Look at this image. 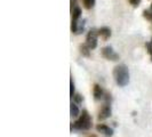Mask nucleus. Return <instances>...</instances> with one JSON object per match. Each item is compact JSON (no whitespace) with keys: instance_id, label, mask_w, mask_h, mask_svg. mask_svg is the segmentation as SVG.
Returning a JSON list of instances; mask_svg holds the SVG:
<instances>
[{"instance_id":"nucleus-1","label":"nucleus","mask_w":152,"mask_h":137,"mask_svg":"<svg viewBox=\"0 0 152 137\" xmlns=\"http://www.w3.org/2000/svg\"><path fill=\"white\" fill-rule=\"evenodd\" d=\"M113 77L118 86H120V87L127 86L128 82H129V71H128V68L126 65H124V64L117 65L113 68Z\"/></svg>"},{"instance_id":"nucleus-2","label":"nucleus","mask_w":152,"mask_h":137,"mask_svg":"<svg viewBox=\"0 0 152 137\" xmlns=\"http://www.w3.org/2000/svg\"><path fill=\"white\" fill-rule=\"evenodd\" d=\"M72 128L77 130H89L91 128V118L86 110L83 111L79 119L72 123Z\"/></svg>"},{"instance_id":"nucleus-3","label":"nucleus","mask_w":152,"mask_h":137,"mask_svg":"<svg viewBox=\"0 0 152 137\" xmlns=\"http://www.w3.org/2000/svg\"><path fill=\"white\" fill-rule=\"evenodd\" d=\"M97 36H99V30H96V29H91L87 33L86 44L91 49H95L97 47Z\"/></svg>"},{"instance_id":"nucleus-4","label":"nucleus","mask_w":152,"mask_h":137,"mask_svg":"<svg viewBox=\"0 0 152 137\" xmlns=\"http://www.w3.org/2000/svg\"><path fill=\"white\" fill-rule=\"evenodd\" d=\"M102 55H103L104 58H107L109 61H118L119 60V55L115 53L113 48L110 47V46H107L102 49Z\"/></svg>"},{"instance_id":"nucleus-5","label":"nucleus","mask_w":152,"mask_h":137,"mask_svg":"<svg viewBox=\"0 0 152 137\" xmlns=\"http://www.w3.org/2000/svg\"><path fill=\"white\" fill-rule=\"evenodd\" d=\"M111 113H112V110H111L110 103H104V105L102 106L99 113V120H105L107 118H110Z\"/></svg>"},{"instance_id":"nucleus-6","label":"nucleus","mask_w":152,"mask_h":137,"mask_svg":"<svg viewBox=\"0 0 152 137\" xmlns=\"http://www.w3.org/2000/svg\"><path fill=\"white\" fill-rule=\"evenodd\" d=\"M85 29V20H78V21H72L71 23V31L75 34H80Z\"/></svg>"},{"instance_id":"nucleus-7","label":"nucleus","mask_w":152,"mask_h":137,"mask_svg":"<svg viewBox=\"0 0 152 137\" xmlns=\"http://www.w3.org/2000/svg\"><path fill=\"white\" fill-rule=\"evenodd\" d=\"M96 130H97L99 133H102L103 135H105V136H107V137H111L113 135V129L110 128L107 125H104V123H99V125L96 126Z\"/></svg>"},{"instance_id":"nucleus-8","label":"nucleus","mask_w":152,"mask_h":137,"mask_svg":"<svg viewBox=\"0 0 152 137\" xmlns=\"http://www.w3.org/2000/svg\"><path fill=\"white\" fill-rule=\"evenodd\" d=\"M93 95H94V98L96 101H99L104 97V90L102 89V87L99 85H94V88H93Z\"/></svg>"},{"instance_id":"nucleus-9","label":"nucleus","mask_w":152,"mask_h":137,"mask_svg":"<svg viewBox=\"0 0 152 137\" xmlns=\"http://www.w3.org/2000/svg\"><path fill=\"white\" fill-rule=\"evenodd\" d=\"M99 36H101L104 40L109 39L110 37H111V30H110V28L103 26V28L99 29Z\"/></svg>"},{"instance_id":"nucleus-10","label":"nucleus","mask_w":152,"mask_h":137,"mask_svg":"<svg viewBox=\"0 0 152 137\" xmlns=\"http://www.w3.org/2000/svg\"><path fill=\"white\" fill-rule=\"evenodd\" d=\"M80 17H81V9L77 6L72 9V21H78L80 20Z\"/></svg>"},{"instance_id":"nucleus-11","label":"nucleus","mask_w":152,"mask_h":137,"mask_svg":"<svg viewBox=\"0 0 152 137\" xmlns=\"http://www.w3.org/2000/svg\"><path fill=\"white\" fill-rule=\"evenodd\" d=\"M70 112H71V115L72 117H78L80 114V111H79V107L76 103H71L70 105Z\"/></svg>"},{"instance_id":"nucleus-12","label":"nucleus","mask_w":152,"mask_h":137,"mask_svg":"<svg viewBox=\"0 0 152 137\" xmlns=\"http://www.w3.org/2000/svg\"><path fill=\"white\" fill-rule=\"evenodd\" d=\"M95 1L96 0H83V4H84V7L86 9H91L95 5Z\"/></svg>"},{"instance_id":"nucleus-13","label":"nucleus","mask_w":152,"mask_h":137,"mask_svg":"<svg viewBox=\"0 0 152 137\" xmlns=\"http://www.w3.org/2000/svg\"><path fill=\"white\" fill-rule=\"evenodd\" d=\"M89 50H91V48L87 46V44H84V45L80 46V52L84 56H89Z\"/></svg>"},{"instance_id":"nucleus-14","label":"nucleus","mask_w":152,"mask_h":137,"mask_svg":"<svg viewBox=\"0 0 152 137\" xmlns=\"http://www.w3.org/2000/svg\"><path fill=\"white\" fill-rule=\"evenodd\" d=\"M75 96V84H73V80L71 79L70 80V97L73 98Z\"/></svg>"},{"instance_id":"nucleus-15","label":"nucleus","mask_w":152,"mask_h":137,"mask_svg":"<svg viewBox=\"0 0 152 137\" xmlns=\"http://www.w3.org/2000/svg\"><path fill=\"white\" fill-rule=\"evenodd\" d=\"M83 96L80 95V94H75V96H73V101H75V103L76 104H80L81 102H83Z\"/></svg>"},{"instance_id":"nucleus-16","label":"nucleus","mask_w":152,"mask_h":137,"mask_svg":"<svg viewBox=\"0 0 152 137\" xmlns=\"http://www.w3.org/2000/svg\"><path fill=\"white\" fill-rule=\"evenodd\" d=\"M145 47H146V49H148V53L150 54V56H151V60H152V44H151V42H146V44H145Z\"/></svg>"},{"instance_id":"nucleus-17","label":"nucleus","mask_w":152,"mask_h":137,"mask_svg":"<svg viewBox=\"0 0 152 137\" xmlns=\"http://www.w3.org/2000/svg\"><path fill=\"white\" fill-rule=\"evenodd\" d=\"M144 17L146 18V20H150L151 21V17H152V13L150 12V10H144Z\"/></svg>"},{"instance_id":"nucleus-18","label":"nucleus","mask_w":152,"mask_h":137,"mask_svg":"<svg viewBox=\"0 0 152 137\" xmlns=\"http://www.w3.org/2000/svg\"><path fill=\"white\" fill-rule=\"evenodd\" d=\"M128 1L130 2V5L134 6V7H137L140 5V2H141V0H128Z\"/></svg>"},{"instance_id":"nucleus-19","label":"nucleus","mask_w":152,"mask_h":137,"mask_svg":"<svg viewBox=\"0 0 152 137\" xmlns=\"http://www.w3.org/2000/svg\"><path fill=\"white\" fill-rule=\"evenodd\" d=\"M70 4H71V8L72 9L75 7H77V0H70Z\"/></svg>"},{"instance_id":"nucleus-20","label":"nucleus","mask_w":152,"mask_h":137,"mask_svg":"<svg viewBox=\"0 0 152 137\" xmlns=\"http://www.w3.org/2000/svg\"><path fill=\"white\" fill-rule=\"evenodd\" d=\"M91 137H96V136H95V135H93V136H91Z\"/></svg>"},{"instance_id":"nucleus-21","label":"nucleus","mask_w":152,"mask_h":137,"mask_svg":"<svg viewBox=\"0 0 152 137\" xmlns=\"http://www.w3.org/2000/svg\"><path fill=\"white\" fill-rule=\"evenodd\" d=\"M151 44H152V39H151Z\"/></svg>"},{"instance_id":"nucleus-22","label":"nucleus","mask_w":152,"mask_h":137,"mask_svg":"<svg viewBox=\"0 0 152 137\" xmlns=\"http://www.w3.org/2000/svg\"><path fill=\"white\" fill-rule=\"evenodd\" d=\"M151 21H152V17H151Z\"/></svg>"},{"instance_id":"nucleus-23","label":"nucleus","mask_w":152,"mask_h":137,"mask_svg":"<svg viewBox=\"0 0 152 137\" xmlns=\"http://www.w3.org/2000/svg\"><path fill=\"white\" fill-rule=\"evenodd\" d=\"M151 7H152V6H151Z\"/></svg>"}]
</instances>
